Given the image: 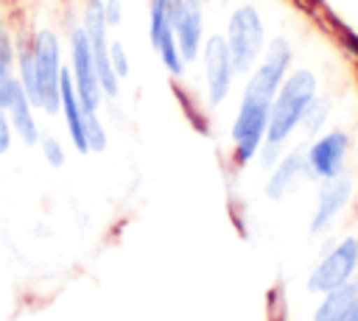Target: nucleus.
<instances>
[{
  "instance_id": "nucleus-1",
  "label": "nucleus",
  "mask_w": 358,
  "mask_h": 321,
  "mask_svg": "<svg viewBox=\"0 0 358 321\" xmlns=\"http://www.w3.org/2000/svg\"><path fill=\"white\" fill-rule=\"evenodd\" d=\"M288 64H291V45L277 36L268 42V50L263 53L260 64L252 70L246 87H243V98L232 123V142H235V162L246 165L257 156L263 140H266V126H268V112H271V100L282 84V78L288 75Z\"/></svg>"
},
{
  "instance_id": "nucleus-2",
  "label": "nucleus",
  "mask_w": 358,
  "mask_h": 321,
  "mask_svg": "<svg viewBox=\"0 0 358 321\" xmlns=\"http://www.w3.org/2000/svg\"><path fill=\"white\" fill-rule=\"evenodd\" d=\"M316 75L310 70H294L291 75L282 78L271 112H268V126H266V140H263V162L271 165L282 148V142L291 137V131L302 123L308 106L316 98Z\"/></svg>"
},
{
  "instance_id": "nucleus-3",
  "label": "nucleus",
  "mask_w": 358,
  "mask_h": 321,
  "mask_svg": "<svg viewBox=\"0 0 358 321\" xmlns=\"http://www.w3.org/2000/svg\"><path fill=\"white\" fill-rule=\"evenodd\" d=\"M224 39H227L235 73H249L255 67V61L260 59L263 42H266V31H263V20H260L257 8L255 6L235 8L229 17Z\"/></svg>"
},
{
  "instance_id": "nucleus-4",
  "label": "nucleus",
  "mask_w": 358,
  "mask_h": 321,
  "mask_svg": "<svg viewBox=\"0 0 358 321\" xmlns=\"http://www.w3.org/2000/svg\"><path fill=\"white\" fill-rule=\"evenodd\" d=\"M31 59H34V75H36V106L53 114L59 112V75H62L59 39L53 31L48 28L36 31L31 42Z\"/></svg>"
},
{
  "instance_id": "nucleus-5",
  "label": "nucleus",
  "mask_w": 358,
  "mask_h": 321,
  "mask_svg": "<svg viewBox=\"0 0 358 321\" xmlns=\"http://www.w3.org/2000/svg\"><path fill=\"white\" fill-rule=\"evenodd\" d=\"M355 268H358V240L347 237L338 246H333L316 262V268L308 274V290L310 293H327V290L350 282Z\"/></svg>"
},
{
  "instance_id": "nucleus-6",
  "label": "nucleus",
  "mask_w": 358,
  "mask_h": 321,
  "mask_svg": "<svg viewBox=\"0 0 358 321\" xmlns=\"http://www.w3.org/2000/svg\"><path fill=\"white\" fill-rule=\"evenodd\" d=\"M84 33L90 39V50H92V59H95V67H98V81H101V89L106 95H117V75L112 70V61H109V39H106V17H103V0H87L84 6Z\"/></svg>"
},
{
  "instance_id": "nucleus-7",
  "label": "nucleus",
  "mask_w": 358,
  "mask_h": 321,
  "mask_svg": "<svg viewBox=\"0 0 358 321\" xmlns=\"http://www.w3.org/2000/svg\"><path fill=\"white\" fill-rule=\"evenodd\" d=\"M347 151H350V137L341 128H333V131L316 137L310 142V148L305 151V176L319 179V181L341 176Z\"/></svg>"
},
{
  "instance_id": "nucleus-8",
  "label": "nucleus",
  "mask_w": 358,
  "mask_h": 321,
  "mask_svg": "<svg viewBox=\"0 0 358 321\" xmlns=\"http://www.w3.org/2000/svg\"><path fill=\"white\" fill-rule=\"evenodd\" d=\"M70 50H73V87H76V95L81 100V109L84 112H95L98 103H101V81H98V67H95V59H92V50H90V39L84 33V28H76L73 36H70Z\"/></svg>"
},
{
  "instance_id": "nucleus-9",
  "label": "nucleus",
  "mask_w": 358,
  "mask_h": 321,
  "mask_svg": "<svg viewBox=\"0 0 358 321\" xmlns=\"http://www.w3.org/2000/svg\"><path fill=\"white\" fill-rule=\"evenodd\" d=\"M201 59H204V81H207L210 106H221L224 98L229 95L232 75H235L227 39H224L221 33L207 36V39H204V47H201Z\"/></svg>"
},
{
  "instance_id": "nucleus-10",
  "label": "nucleus",
  "mask_w": 358,
  "mask_h": 321,
  "mask_svg": "<svg viewBox=\"0 0 358 321\" xmlns=\"http://www.w3.org/2000/svg\"><path fill=\"white\" fill-rule=\"evenodd\" d=\"M148 39L151 47L157 50L159 61L165 64V70L171 75H182L185 70V59L176 47V33H173V22L168 17L165 0H151V11H148Z\"/></svg>"
},
{
  "instance_id": "nucleus-11",
  "label": "nucleus",
  "mask_w": 358,
  "mask_h": 321,
  "mask_svg": "<svg viewBox=\"0 0 358 321\" xmlns=\"http://www.w3.org/2000/svg\"><path fill=\"white\" fill-rule=\"evenodd\" d=\"M350 193H352V181L347 176H336V179L322 181V190H319V198H316V209H313V218H310V232L313 234L324 232L333 223V218L347 207Z\"/></svg>"
},
{
  "instance_id": "nucleus-12",
  "label": "nucleus",
  "mask_w": 358,
  "mask_h": 321,
  "mask_svg": "<svg viewBox=\"0 0 358 321\" xmlns=\"http://www.w3.org/2000/svg\"><path fill=\"white\" fill-rule=\"evenodd\" d=\"M176 33V47L185 61H193L201 50V36H204V14H201V0H187L185 11L173 22Z\"/></svg>"
},
{
  "instance_id": "nucleus-13",
  "label": "nucleus",
  "mask_w": 358,
  "mask_h": 321,
  "mask_svg": "<svg viewBox=\"0 0 358 321\" xmlns=\"http://www.w3.org/2000/svg\"><path fill=\"white\" fill-rule=\"evenodd\" d=\"M59 109L64 114V123H67V134L76 145V151L87 154V137H84V109H81V100L76 95V87H73V75L62 67V75H59Z\"/></svg>"
},
{
  "instance_id": "nucleus-14",
  "label": "nucleus",
  "mask_w": 358,
  "mask_h": 321,
  "mask_svg": "<svg viewBox=\"0 0 358 321\" xmlns=\"http://www.w3.org/2000/svg\"><path fill=\"white\" fill-rule=\"evenodd\" d=\"M299 173H305V154L302 151H294V154L282 156L277 162V167L271 170L268 181H266V195L271 201H280L294 187V181L299 179Z\"/></svg>"
},
{
  "instance_id": "nucleus-15",
  "label": "nucleus",
  "mask_w": 358,
  "mask_h": 321,
  "mask_svg": "<svg viewBox=\"0 0 358 321\" xmlns=\"http://www.w3.org/2000/svg\"><path fill=\"white\" fill-rule=\"evenodd\" d=\"M358 301V282H344L327 293H322V301L319 307L313 310V321H336L341 318L352 304Z\"/></svg>"
},
{
  "instance_id": "nucleus-16",
  "label": "nucleus",
  "mask_w": 358,
  "mask_h": 321,
  "mask_svg": "<svg viewBox=\"0 0 358 321\" xmlns=\"http://www.w3.org/2000/svg\"><path fill=\"white\" fill-rule=\"evenodd\" d=\"M8 120H11V128L22 137V142H39V128H36V120H34V103H31V98L25 95V89H22V84H20V89L14 92V98H11V103H8Z\"/></svg>"
},
{
  "instance_id": "nucleus-17",
  "label": "nucleus",
  "mask_w": 358,
  "mask_h": 321,
  "mask_svg": "<svg viewBox=\"0 0 358 321\" xmlns=\"http://www.w3.org/2000/svg\"><path fill=\"white\" fill-rule=\"evenodd\" d=\"M20 89V78L14 75V42L0 22V106L8 109L14 92Z\"/></svg>"
},
{
  "instance_id": "nucleus-18",
  "label": "nucleus",
  "mask_w": 358,
  "mask_h": 321,
  "mask_svg": "<svg viewBox=\"0 0 358 321\" xmlns=\"http://www.w3.org/2000/svg\"><path fill=\"white\" fill-rule=\"evenodd\" d=\"M84 137H87L90 151H95V154L106 151V128H103V123L98 120L95 112H84Z\"/></svg>"
},
{
  "instance_id": "nucleus-19",
  "label": "nucleus",
  "mask_w": 358,
  "mask_h": 321,
  "mask_svg": "<svg viewBox=\"0 0 358 321\" xmlns=\"http://www.w3.org/2000/svg\"><path fill=\"white\" fill-rule=\"evenodd\" d=\"M327 112H330V103H327V100H322V98H313V103L308 106V112H305V117H302L305 128L313 134V131L322 126V120L327 117Z\"/></svg>"
},
{
  "instance_id": "nucleus-20",
  "label": "nucleus",
  "mask_w": 358,
  "mask_h": 321,
  "mask_svg": "<svg viewBox=\"0 0 358 321\" xmlns=\"http://www.w3.org/2000/svg\"><path fill=\"white\" fill-rule=\"evenodd\" d=\"M109 61H112V70L117 78H126L129 75V56H126V47L120 39H115L109 45Z\"/></svg>"
},
{
  "instance_id": "nucleus-21",
  "label": "nucleus",
  "mask_w": 358,
  "mask_h": 321,
  "mask_svg": "<svg viewBox=\"0 0 358 321\" xmlns=\"http://www.w3.org/2000/svg\"><path fill=\"white\" fill-rule=\"evenodd\" d=\"M39 145H42V154H45V162L48 165H53V167H62L64 165V148H62V142L56 137H42Z\"/></svg>"
},
{
  "instance_id": "nucleus-22",
  "label": "nucleus",
  "mask_w": 358,
  "mask_h": 321,
  "mask_svg": "<svg viewBox=\"0 0 358 321\" xmlns=\"http://www.w3.org/2000/svg\"><path fill=\"white\" fill-rule=\"evenodd\" d=\"M11 148V120L8 112L0 106V154H6Z\"/></svg>"
},
{
  "instance_id": "nucleus-23",
  "label": "nucleus",
  "mask_w": 358,
  "mask_h": 321,
  "mask_svg": "<svg viewBox=\"0 0 358 321\" xmlns=\"http://www.w3.org/2000/svg\"><path fill=\"white\" fill-rule=\"evenodd\" d=\"M103 17H106V25L117 28V25H120V17H123L120 0H103Z\"/></svg>"
},
{
  "instance_id": "nucleus-24",
  "label": "nucleus",
  "mask_w": 358,
  "mask_h": 321,
  "mask_svg": "<svg viewBox=\"0 0 358 321\" xmlns=\"http://www.w3.org/2000/svg\"><path fill=\"white\" fill-rule=\"evenodd\" d=\"M336 321H358V301H355V304H352L341 318H336Z\"/></svg>"
}]
</instances>
